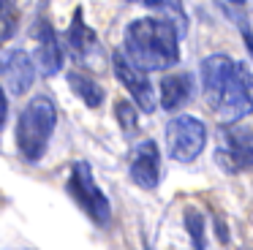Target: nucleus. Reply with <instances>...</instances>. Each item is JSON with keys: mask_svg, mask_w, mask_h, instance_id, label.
<instances>
[{"mask_svg": "<svg viewBox=\"0 0 253 250\" xmlns=\"http://www.w3.org/2000/svg\"><path fill=\"white\" fill-rule=\"evenodd\" d=\"M123 54L139 71H166L180 60V33L171 19L144 16L126 27Z\"/></svg>", "mask_w": 253, "mask_h": 250, "instance_id": "f257e3e1", "label": "nucleus"}, {"mask_svg": "<svg viewBox=\"0 0 253 250\" xmlns=\"http://www.w3.org/2000/svg\"><path fill=\"white\" fill-rule=\"evenodd\" d=\"M57 123V109L49 95H36L28 101L17 123V147L25 161L36 163L46 152L52 130Z\"/></svg>", "mask_w": 253, "mask_h": 250, "instance_id": "f03ea898", "label": "nucleus"}, {"mask_svg": "<svg viewBox=\"0 0 253 250\" xmlns=\"http://www.w3.org/2000/svg\"><path fill=\"white\" fill-rule=\"evenodd\" d=\"M207 125L193 114H177L166 123V150L177 163H191L204 152Z\"/></svg>", "mask_w": 253, "mask_h": 250, "instance_id": "7ed1b4c3", "label": "nucleus"}, {"mask_svg": "<svg viewBox=\"0 0 253 250\" xmlns=\"http://www.w3.org/2000/svg\"><path fill=\"white\" fill-rule=\"evenodd\" d=\"M68 193L77 199V204L82 207V209L87 212L98 226H106V223L112 220V204H109V199L104 196V190L98 188V182H95L90 163L79 161V163H74V166H71Z\"/></svg>", "mask_w": 253, "mask_h": 250, "instance_id": "20e7f679", "label": "nucleus"}, {"mask_svg": "<svg viewBox=\"0 0 253 250\" xmlns=\"http://www.w3.org/2000/svg\"><path fill=\"white\" fill-rule=\"evenodd\" d=\"M215 163L229 174L253 168V130L242 128V125L226 128L223 144L215 150Z\"/></svg>", "mask_w": 253, "mask_h": 250, "instance_id": "39448f33", "label": "nucleus"}, {"mask_svg": "<svg viewBox=\"0 0 253 250\" xmlns=\"http://www.w3.org/2000/svg\"><path fill=\"white\" fill-rule=\"evenodd\" d=\"M251 87H253V76H251V71H248V65L237 63L234 74H231V82L223 92V101H220V106H218V114L229 125H237L240 120H245L248 114L253 112Z\"/></svg>", "mask_w": 253, "mask_h": 250, "instance_id": "423d86ee", "label": "nucleus"}, {"mask_svg": "<svg viewBox=\"0 0 253 250\" xmlns=\"http://www.w3.org/2000/svg\"><path fill=\"white\" fill-rule=\"evenodd\" d=\"M112 68H115V76L120 79V84L126 87V90H131L136 106L142 109L144 114H153L158 103H155V92H153V84H150L147 74L139 71L123 52H115V57H112Z\"/></svg>", "mask_w": 253, "mask_h": 250, "instance_id": "0eeeda50", "label": "nucleus"}, {"mask_svg": "<svg viewBox=\"0 0 253 250\" xmlns=\"http://www.w3.org/2000/svg\"><path fill=\"white\" fill-rule=\"evenodd\" d=\"M234 60L229 54H210V57L202 60L199 65V74H202V90L207 103L218 112L220 101H223V92L231 82V74H234Z\"/></svg>", "mask_w": 253, "mask_h": 250, "instance_id": "6e6552de", "label": "nucleus"}, {"mask_svg": "<svg viewBox=\"0 0 253 250\" xmlns=\"http://www.w3.org/2000/svg\"><path fill=\"white\" fill-rule=\"evenodd\" d=\"M131 179L142 190H155L161 182V150L153 139L133 144L131 150Z\"/></svg>", "mask_w": 253, "mask_h": 250, "instance_id": "1a4fd4ad", "label": "nucleus"}, {"mask_svg": "<svg viewBox=\"0 0 253 250\" xmlns=\"http://www.w3.org/2000/svg\"><path fill=\"white\" fill-rule=\"evenodd\" d=\"M3 82L11 95H22L36 82V63L25 49H8L3 54Z\"/></svg>", "mask_w": 253, "mask_h": 250, "instance_id": "9d476101", "label": "nucleus"}, {"mask_svg": "<svg viewBox=\"0 0 253 250\" xmlns=\"http://www.w3.org/2000/svg\"><path fill=\"white\" fill-rule=\"evenodd\" d=\"M36 60H39L41 74H46V76H55L57 71L63 68L60 38H57V33L52 30V25L46 19L41 22L39 30H36Z\"/></svg>", "mask_w": 253, "mask_h": 250, "instance_id": "9b49d317", "label": "nucleus"}, {"mask_svg": "<svg viewBox=\"0 0 253 250\" xmlns=\"http://www.w3.org/2000/svg\"><path fill=\"white\" fill-rule=\"evenodd\" d=\"M95 46H98L95 33L84 25L82 8H77V11H74V19H71V27L66 30V49H68V54H71L74 60H79V63H84L87 54L93 52Z\"/></svg>", "mask_w": 253, "mask_h": 250, "instance_id": "f8f14e48", "label": "nucleus"}, {"mask_svg": "<svg viewBox=\"0 0 253 250\" xmlns=\"http://www.w3.org/2000/svg\"><path fill=\"white\" fill-rule=\"evenodd\" d=\"M191 92H193L191 74H166L161 79V106L166 112H174L182 103H188Z\"/></svg>", "mask_w": 253, "mask_h": 250, "instance_id": "ddd939ff", "label": "nucleus"}, {"mask_svg": "<svg viewBox=\"0 0 253 250\" xmlns=\"http://www.w3.org/2000/svg\"><path fill=\"white\" fill-rule=\"evenodd\" d=\"M68 84L71 90L79 95V101L90 109H98L104 103V87L93 79L90 74H82V71H68Z\"/></svg>", "mask_w": 253, "mask_h": 250, "instance_id": "4468645a", "label": "nucleus"}, {"mask_svg": "<svg viewBox=\"0 0 253 250\" xmlns=\"http://www.w3.org/2000/svg\"><path fill=\"white\" fill-rule=\"evenodd\" d=\"M182 220H185V228H188V237H191L193 250H204L207 248V237H204V215L196 209V207H188Z\"/></svg>", "mask_w": 253, "mask_h": 250, "instance_id": "2eb2a0df", "label": "nucleus"}, {"mask_svg": "<svg viewBox=\"0 0 253 250\" xmlns=\"http://www.w3.org/2000/svg\"><path fill=\"white\" fill-rule=\"evenodd\" d=\"M115 117L120 123V128L126 130L128 136H133L139 130V112L131 101H117L115 103Z\"/></svg>", "mask_w": 253, "mask_h": 250, "instance_id": "dca6fc26", "label": "nucleus"}, {"mask_svg": "<svg viewBox=\"0 0 253 250\" xmlns=\"http://www.w3.org/2000/svg\"><path fill=\"white\" fill-rule=\"evenodd\" d=\"M0 16H3L0 38H3V41H11V38H14V30H17V14H14L11 0H3V8H0Z\"/></svg>", "mask_w": 253, "mask_h": 250, "instance_id": "f3484780", "label": "nucleus"}, {"mask_svg": "<svg viewBox=\"0 0 253 250\" xmlns=\"http://www.w3.org/2000/svg\"><path fill=\"white\" fill-rule=\"evenodd\" d=\"M215 234H218V242L220 245L229 242V231H226V223H223V217H220V215H215Z\"/></svg>", "mask_w": 253, "mask_h": 250, "instance_id": "a211bd4d", "label": "nucleus"}, {"mask_svg": "<svg viewBox=\"0 0 253 250\" xmlns=\"http://www.w3.org/2000/svg\"><path fill=\"white\" fill-rule=\"evenodd\" d=\"M144 5H150V8H164V0H144Z\"/></svg>", "mask_w": 253, "mask_h": 250, "instance_id": "6ab92c4d", "label": "nucleus"}, {"mask_svg": "<svg viewBox=\"0 0 253 250\" xmlns=\"http://www.w3.org/2000/svg\"><path fill=\"white\" fill-rule=\"evenodd\" d=\"M229 3H237V5H242V3H245V0H229Z\"/></svg>", "mask_w": 253, "mask_h": 250, "instance_id": "aec40b11", "label": "nucleus"}]
</instances>
